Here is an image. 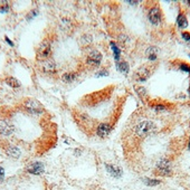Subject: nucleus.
I'll return each instance as SVG.
<instances>
[{"label":"nucleus","instance_id":"20","mask_svg":"<svg viewBox=\"0 0 190 190\" xmlns=\"http://www.w3.org/2000/svg\"><path fill=\"white\" fill-rule=\"evenodd\" d=\"M144 184H148V186H157V184H160V181L155 180V179H144Z\"/></svg>","mask_w":190,"mask_h":190},{"label":"nucleus","instance_id":"10","mask_svg":"<svg viewBox=\"0 0 190 190\" xmlns=\"http://www.w3.org/2000/svg\"><path fill=\"white\" fill-rule=\"evenodd\" d=\"M110 132H111V126L106 124V123H102V124H99V128L96 130V133L99 137H105L110 134Z\"/></svg>","mask_w":190,"mask_h":190},{"label":"nucleus","instance_id":"23","mask_svg":"<svg viewBox=\"0 0 190 190\" xmlns=\"http://www.w3.org/2000/svg\"><path fill=\"white\" fill-rule=\"evenodd\" d=\"M182 38H184V40L190 41V34L189 32H182Z\"/></svg>","mask_w":190,"mask_h":190},{"label":"nucleus","instance_id":"25","mask_svg":"<svg viewBox=\"0 0 190 190\" xmlns=\"http://www.w3.org/2000/svg\"><path fill=\"white\" fill-rule=\"evenodd\" d=\"M3 175H5V170H3V168L0 167V180L3 179Z\"/></svg>","mask_w":190,"mask_h":190},{"label":"nucleus","instance_id":"9","mask_svg":"<svg viewBox=\"0 0 190 190\" xmlns=\"http://www.w3.org/2000/svg\"><path fill=\"white\" fill-rule=\"evenodd\" d=\"M158 171L160 175H167L171 172V167H170V163L167 160H162L158 163Z\"/></svg>","mask_w":190,"mask_h":190},{"label":"nucleus","instance_id":"2","mask_svg":"<svg viewBox=\"0 0 190 190\" xmlns=\"http://www.w3.org/2000/svg\"><path fill=\"white\" fill-rule=\"evenodd\" d=\"M50 54H52V46H50V43L48 40L41 41L37 48V52H36L37 59L38 61H46V59L49 58Z\"/></svg>","mask_w":190,"mask_h":190},{"label":"nucleus","instance_id":"28","mask_svg":"<svg viewBox=\"0 0 190 190\" xmlns=\"http://www.w3.org/2000/svg\"><path fill=\"white\" fill-rule=\"evenodd\" d=\"M188 148H189V150H190V141H189V146H188Z\"/></svg>","mask_w":190,"mask_h":190},{"label":"nucleus","instance_id":"21","mask_svg":"<svg viewBox=\"0 0 190 190\" xmlns=\"http://www.w3.org/2000/svg\"><path fill=\"white\" fill-rule=\"evenodd\" d=\"M0 12H7V10L9 9V6L7 1H0Z\"/></svg>","mask_w":190,"mask_h":190},{"label":"nucleus","instance_id":"24","mask_svg":"<svg viewBox=\"0 0 190 190\" xmlns=\"http://www.w3.org/2000/svg\"><path fill=\"white\" fill-rule=\"evenodd\" d=\"M154 110L155 111H164V110H166V106L164 105H155Z\"/></svg>","mask_w":190,"mask_h":190},{"label":"nucleus","instance_id":"14","mask_svg":"<svg viewBox=\"0 0 190 190\" xmlns=\"http://www.w3.org/2000/svg\"><path fill=\"white\" fill-rule=\"evenodd\" d=\"M177 23H178L179 28H181V29L187 28L188 20H187V18H186V16L182 15V14H179L178 17H177Z\"/></svg>","mask_w":190,"mask_h":190},{"label":"nucleus","instance_id":"13","mask_svg":"<svg viewBox=\"0 0 190 190\" xmlns=\"http://www.w3.org/2000/svg\"><path fill=\"white\" fill-rule=\"evenodd\" d=\"M7 154L9 155V157H11V158H19L20 157V150L18 149L17 146H9L8 149H7Z\"/></svg>","mask_w":190,"mask_h":190},{"label":"nucleus","instance_id":"12","mask_svg":"<svg viewBox=\"0 0 190 190\" xmlns=\"http://www.w3.org/2000/svg\"><path fill=\"white\" fill-rule=\"evenodd\" d=\"M158 54H159V49L154 46L149 47V48L146 50V57H148L149 59H151V61H154V59L158 58Z\"/></svg>","mask_w":190,"mask_h":190},{"label":"nucleus","instance_id":"22","mask_svg":"<svg viewBox=\"0 0 190 190\" xmlns=\"http://www.w3.org/2000/svg\"><path fill=\"white\" fill-rule=\"evenodd\" d=\"M180 70L182 72H186V73L190 74V66L188 64H180Z\"/></svg>","mask_w":190,"mask_h":190},{"label":"nucleus","instance_id":"1","mask_svg":"<svg viewBox=\"0 0 190 190\" xmlns=\"http://www.w3.org/2000/svg\"><path fill=\"white\" fill-rule=\"evenodd\" d=\"M155 130H157V126H155V124L153 122H151V121H143L139 125H137L135 133H137V137H146L148 135L152 134Z\"/></svg>","mask_w":190,"mask_h":190},{"label":"nucleus","instance_id":"3","mask_svg":"<svg viewBox=\"0 0 190 190\" xmlns=\"http://www.w3.org/2000/svg\"><path fill=\"white\" fill-rule=\"evenodd\" d=\"M23 108H26V111L32 114H40L44 112V106L41 105L40 102H38L35 99H27L26 102L23 103Z\"/></svg>","mask_w":190,"mask_h":190},{"label":"nucleus","instance_id":"5","mask_svg":"<svg viewBox=\"0 0 190 190\" xmlns=\"http://www.w3.org/2000/svg\"><path fill=\"white\" fill-rule=\"evenodd\" d=\"M14 131H15V128L9 121L0 120V134L8 137V135L12 134Z\"/></svg>","mask_w":190,"mask_h":190},{"label":"nucleus","instance_id":"18","mask_svg":"<svg viewBox=\"0 0 190 190\" xmlns=\"http://www.w3.org/2000/svg\"><path fill=\"white\" fill-rule=\"evenodd\" d=\"M149 75H150V73H149V70H146V68H141L140 73L137 74L140 81H146V79L149 77Z\"/></svg>","mask_w":190,"mask_h":190},{"label":"nucleus","instance_id":"17","mask_svg":"<svg viewBox=\"0 0 190 190\" xmlns=\"http://www.w3.org/2000/svg\"><path fill=\"white\" fill-rule=\"evenodd\" d=\"M75 78H76L75 73H65L64 75L61 76V79L65 83H72Z\"/></svg>","mask_w":190,"mask_h":190},{"label":"nucleus","instance_id":"26","mask_svg":"<svg viewBox=\"0 0 190 190\" xmlns=\"http://www.w3.org/2000/svg\"><path fill=\"white\" fill-rule=\"evenodd\" d=\"M103 75H108V72H104V70H103V72H101V73H99V75L97 76H103Z\"/></svg>","mask_w":190,"mask_h":190},{"label":"nucleus","instance_id":"15","mask_svg":"<svg viewBox=\"0 0 190 190\" xmlns=\"http://www.w3.org/2000/svg\"><path fill=\"white\" fill-rule=\"evenodd\" d=\"M6 84L9 85L10 87L12 88H18L20 87V82L18 81L17 78H15V77H12V76H9V77H7L6 78Z\"/></svg>","mask_w":190,"mask_h":190},{"label":"nucleus","instance_id":"16","mask_svg":"<svg viewBox=\"0 0 190 190\" xmlns=\"http://www.w3.org/2000/svg\"><path fill=\"white\" fill-rule=\"evenodd\" d=\"M116 67H117V70H119V72H121V73H123V74L129 73V64H128L126 61H121V63H117Z\"/></svg>","mask_w":190,"mask_h":190},{"label":"nucleus","instance_id":"29","mask_svg":"<svg viewBox=\"0 0 190 190\" xmlns=\"http://www.w3.org/2000/svg\"><path fill=\"white\" fill-rule=\"evenodd\" d=\"M188 92H189V95H190V87H189V91H188Z\"/></svg>","mask_w":190,"mask_h":190},{"label":"nucleus","instance_id":"11","mask_svg":"<svg viewBox=\"0 0 190 190\" xmlns=\"http://www.w3.org/2000/svg\"><path fill=\"white\" fill-rule=\"evenodd\" d=\"M106 170H108V172L114 177V178H120L121 175H122V169L116 166H112V164H106Z\"/></svg>","mask_w":190,"mask_h":190},{"label":"nucleus","instance_id":"27","mask_svg":"<svg viewBox=\"0 0 190 190\" xmlns=\"http://www.w3.org/2000/svg\"><path fill=\"white\" fill-rule=\"evenodd\" d=\"M6 41L8 43L9 45H10V46H12V41H10V39H9L8 37H6Z\"/></svg>","mask_w":190,"mask_h":190},{"label":"nucleus","instance_id":"4","mask_svg":"<svg viewBox=\"0 0 190 190\" xmlns=\"http://www.w3.org/2000/svg\"><path fill=\"white\" fill-rule=\"evenodd\" d=\"M101 61H102V54L99 53V50H92L91 53L88 54L87 56V64L90 66H99L101 64Z\"/></svg>","mask_w":190,"mask_h":190},{"label":"nucleus","instance_id":"19","mask_svg":"<svg viewBox=\"0 0 190 190\" xmlns=\"http://www.w3.org/2000/svg\"><path fill=\"white\" fill-rule=\"evenodd\" d=\"M111 47H112V50L114 52V57H115V59H119L120 58V55H121V49L119 48V47L116 46V44L115 43H113L112 41L111 43Z\"/></svg>","mask_w":190,"mask_h":190},{"label":"nucleus","instance_id":"7","mask_svg":"<svg viewBox=\"0 0 190 190\" xmlns=\"http://www.w3.org/2000/svg\"><path fill=\"white\" fill-rule=\"evenodd\" d=\"M41 70L46 74H54L56 72V64L53 59H46V61H41Z\"/></svg>","mask_w":190,"mask_h":190},{"label":"nucleus","instance_id":"6","mask_svg":"<svg viewBox=\"0 0 190 190\" xmlns=\"http://www.w3.org/2000/svg\"><path fill=\"white\" fill-rule=\"evenodd\" d=\"M148 17H149V20L151 23H153V25H159V23H161V18H162L161 17L160 9H159L158 7H153V8H151L150 9Z\"/></svg>","mask_w":190,"mask_h":190},{"label":"nucleus","instance_id":"8","mask_svg":"<svg viewBox=\"0 0 190 190\" xmlns=\"http://www.w3.org/2000/svg\"><path fill=\"white\" fill-rule=\"evenodd\" d=\"M45 167L44 164L41 162H34V163H30L27 168V171L32 175H41L44 172Z\"/></svg>","mask_w":190,"mask_h":190}]
</instances>
